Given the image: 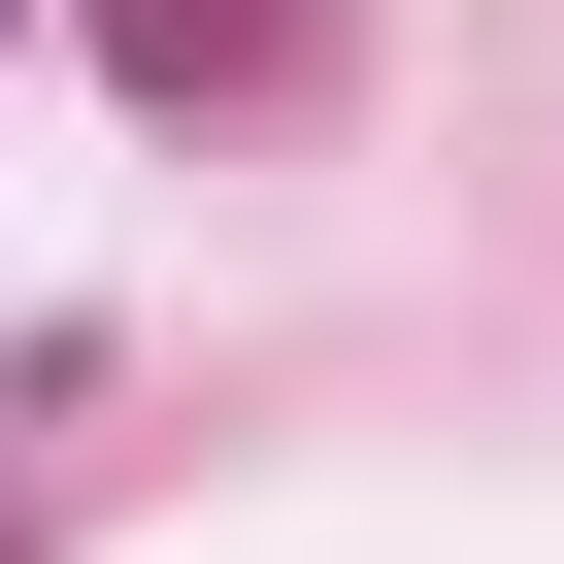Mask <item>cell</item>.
<instances>
[{
  "label": "cell",
  "instance_id": "6da1fadb",
  "mask_svg": "<svg viewBox=\"0 0 564 564\" xmlns=\"http://www.w3.org/2000/svg\"><path fill=\"white\" fill-rule=\"evenodd\" d=\"M100 34H133V67L199 100V67H265V34H300V0H100Z\"/></svg>",
  "mask_w": 564,
  "mask_h": 564
}]
</instances>
